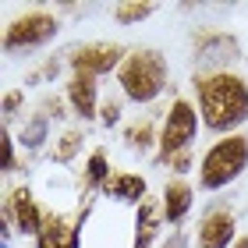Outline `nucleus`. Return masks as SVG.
Segmentation results:
<instances>
[{
  "label": "nucleus",
  "instance_id": "nucleus-11",
  "mask_svg": "<svg viewBox=\"0 0 248 248\" xmlns=\"http://www.w3.org/2000/svg\"><path fill=\"white\" fill-rule=\"evenodd\" d=\"M199 67H217V71H223V64L238 57V46H234L231 36H209L199 43Z\"/></svg>",
  "mask_w": 248,
  "mask_h": 248
},
{
  "label": "nucleus",
  "instance_id": "nucleus-6",
  "mask_svg": "<svg viewBox=\"0 0 248 248\" xmlns=\"http://www.w3.org/2000/svg\"><path fill=\"white\" fill-rule=\"evenodd\" d=\"M121 46L117 43H89V46H78V50H71V71L75 75H107V71H114V67H121L124 64V57H121Z\"/></svg>",
  "mask_w": 248,
  "mask_h": 248
},
{
  "label": "nucleus",
  "instance_id": "nucleus-16",
  "mask_svg": "<svg viewBox=\"0 0 248 248\" xmlns=\"http://www.w3.org/2000/svg\"><path fill=\"white\" fill-rule=\"evenodd\" d=\"M153 11H156L153 4H117V11H114V18L121 21V25H135V21L149 18Z\"/></svg>",
  "mask_w": 248,
  "mask_h": 248
},
{
  "label": "nucleus",
  "instance_id": "nucleus-8",
  "mask_svg": "<svg viewBox=\"0 0 248 248\" xmlns=\"http://www.w3.org/2000/svg\"><path fill=\"white\" fill-rule=\"evenodd\" d=\"M7 217L15 220V227L21 234H36L39 238V231H43V213L36 206V199H32V191L29 188H15L11 191V202H7Z\"/></svg>",
  "mask_w": 248,
  "mask_h": 248
},
{
  "label": "nucleus",
  "instance_id": "nucleus-3",
  "mask_svg": "<svg viewBox=\"0 0 248 248\" xmlns=\"http://www.w3.org/2000/svg\"><path fill=\"white\" fill-rule=\"evenodd\" d=\"M248 167V135H227L217 145H209V153L199 163V185L206 191L227 188L231 181H238Z\"/></svg>",
  "mask_w": 248,
  "mask_h": 248
},
{
  "label": "nucleus",
  "instance_id": "nucleus-5",
  "mask_svg": "<svg viewBox=\"0 0 248 248\" xmlns=\"http://www.w3.org/2000/svg\"><path fill=\"white\" fill-rule=\"evenodd\" d=\"M61 21L53 15H25V18H15L4 32V50H29V46H43V43H50L57 36Z\"/></svg>",
  "mask_w": 248,
  "mask_h": 248
},
{
  "label": "nucleus",
  "instance_id": "nucleus-18",
  "mask_svg": "<svg viewBox=\"0 0 248 248\" xmlns=\"http://www.w3.org/2000/svg\"><path fill=\"white\" fill-rule=\"evenodd\" d=\"M124 142H128V149H145V145L153 142V128H149V121H139V124H131L128 131H124Z\"/></svg>",
  "mask_w": 248,
  "mask_h": 248
},
{
  "label": "nucleus",
  "instance_id": "nucleus-19",
  "mask_svg": "<svg viewBox=\"0 0 248 248\" xmlns=\"http://www.w3.org/2000/svg\"><path fill=\"white\" fill-rule=\"evenodd\" d=\"M78 145H82V135H78V131H64V135H61V145L53 149V160H61V163L71 160Z\"/></svg>",
  "mask_w": 248,
  "mask_h": 248
},
{
  "label": "nucleus",
  "instance_id": "nucleus-14",
  "mask_svg": "<svg viewBox=\"0 0 248 248\" xmlns=\"http://www.w3.org/2000/svg\"><path fill=\"white\" fill-rule=\"evenodd\" d=\"M156 231H160V213H156L153 202H142L139 217H135V241H131V248H153Z\"/></svg>",
  "mask_w": 248,
  "mask_h": 248
},
{
  "label": "nucleus",
  "instance_id": "nucleus-17",
  "mask_svg": "<svg viewBox=\"0 0 248 248\" xmlns=\"http://www.w3.org/2000/svg\"><path fill=\"white\" fill-rule=\"evenodd\" d=\"M43 139H46V117H32L25 124V131H21V145L25 149H39Z\"/></svg>",
  "mask_w": 248,
  "mask_h": 248
},
{
  "label": "nucleus",
  "instance_id": "nucleus-15",
  "mask_svg": "<svg viewBox=\"0 0 248 248\" xmlns=\"http://www.w3.org/2000/svg\"><path fill=\"white\" fill-rule=\"evenodd\" d=\"M85 181H89V188H107V181H110L107 153H93V156H89V167H85Z\"/></svg>",
  "mask_w": 248,
  "mask_h": 248
},
{
  "label": "nucleus",
  "instance_id": "nucleus-23",
  "mask_svg": "<svg viewBox=\"0 0 248 248\" xmlns=\"http://www.w3.org/2000/svg\"><path fill=\"white\" fill-rule=\"evenodd\" d=\"M234 248H248V238H238V245H234Z\"/></svg>",
  "mask_w": 248,
  "mask_h": 248
},
{
  "label": "nucleus",
  "instance_id": "nucleus-20",
  "mask_svg": "<svg viewBox=\"0 0 248 248\" xmlns=\"http://www.w3.org/2000/svg\"><path fill=\"white\" fill-rule=\"evenodd\" d=\"M99 117H103V124L110 128V124H117V121H121V107H117V103H107V107H103V114H99Z\"/></svg>",
  "mask_w": 248,
  "mask_h": 248
},
{
  "label": "nucleus",
  "instance_id": "nucleus-21",
  "mask_svg": "<svg viewBox=\"0 0 248 248\" xmlns=\"http://www.w3.org/2000/svg\"><path fill=\"white\" fill-rule=\"evenodd\" d=\"M4 170L7 174L15 170V142H11V139H4Z\"/></svg>",
  "mask_w": 248,
  "mask_h": 248
},
{
  "label": "nucleus",
  "instance_id": "nucleus-10",
  "mask_svg": "<svg viewBox=\"0 0 248 248\" xmlns=\"http://www.w3.org/2000/svg\"><path fill=\"white\" fill-rule=\"evenodd\" d=\"M67 99H71V110L82 121H93L96 117V78L93 75H71Z\"/></svg>",
  "mask_w": 248,
  "mask_h": 248
},
{
  "label": "nucleus",
  "instance_id": "nucleus-4",
  "mask_svg": "<svg viewBox=\"0 0 248 248\" xmlns=\"http://www.w3.org/2000/svg\"><path fill=\"white\" fill-rule=\"evenodd\" d=\"M199 131V114L188 99H174V107L167 110V121L160 128V160H177L185 156V149L191 145Z\"/></svg>",
  "mask_w": 248,
  "mask_h": 248
},
{
  "label": "nucleus",
  "instance_id": "nucleus-12",
  "mask_svg": "<svg viewBox=\"0 0 248 248\" xmlns=\"http://www.w3.org/2000/svg\"><path fill=\"white\" fill-rule=\"evenodd\" d=\"M191 202H195V191L185 181H170L163 188V217H167V223H181L188 217Z\"/></svg>",
  "mask_w": 248,
  "mask_h": 248
},
{
  "label": "nucleus",
  "instance_id": "nucleus-9",
  "mask_svg": "<svg viewBox=\"0 0 248 248\" xmlns=\"http://www.w3.org/2000/svg\"><path fill=\"white\" fill-rule=\"evenodd\" d=\"M78 234L82 223H67L64 217H46L39 231V248H78Z\"/></svg>",
  "mask_w": 248,
  "mask_h": 248
},
{
  "label": "nucleus",
  "instance_id": "nucleus-2",
  "mask_svg": "<svg viewBox=\"0 0 248 248\" xmlns=\"http://www.w3.org/2000/svg\"><path fill=\"white\" fill-rule=\"evenodd\" d=\"M117 82L121 93L131 103H153L156 96L167 89V61L156 50H135L124 57V64L117 67Z\"/></svg>",
  "mask_w": 248,
  "mask_h": 248
},
{
  "label": "nucleus",
  "instance_id": "nucleus-7",
  "mask_svg": "<svg viewBox=\"0 0 248 248\" xmlns=\"http://www.w3.org/2000/svg\"><path fill=\"white\" fill-rule=\"evenodd\" d=\"M234 213L231 209H213L199 223V248H234Z\"/></svg>",
  "mask_w": 248,
  "mask_h": 248
},
{
  "label": "nucleus",
  "instance_id": "nucleus-13",
  "mask_svg": "<svg viewBox=\"0 0 248 248\" xmlns=\"http://www.w3.org/2000/svg\"><path fill=\"white\" fill-rule=\"evenodd\" d=\"M103 191L110 199H117V202H135V206H142V202H145V181L139 174H114Z\"/></svg>",
  "mask_w": 248,
  "mask_h": 248
},
{
  "label": "nucleus",
  "instance_id": "nucleus-1",
  "mask_svg": "<svg viewBox=\"0 0 248 248\" xmlns=\"http://www.w3.org/2000/svg\"><path fill=\"white\" fill-rule=\"evenodd\" d=\"M195 93H199V114L209 131H234L238 124L248 121V82L231 71H209L195 75Z\"/></svg>",
  "mask_w": 248,
  "mask_h": 248
},
{
  "label": "nucleus",
  "instance_id": "nucleus-22",
  "mask_svg": "<svg viewBox=\"0 0 248 248\" xmlns=\"http://www.w3.org/2000/svg\"><path fill=\"white\" fill-rule=\"evenodd\" d=\"M167 248H185V234H174V238L167 241Z\"/></svg>",
  "mask_w": 248,
  "mask_h": 248
}]
</instances>
